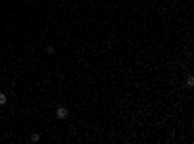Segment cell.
<instances>
[{
  "label": "cell",
  "instance_id": "5",
  "mask_svg": "<svg viewBox=\"0 0 194 144\" xmlns=\"http://www.w3.org/2000/svg\"><path fill=\"white\" fill-rule=\"evenodd\" d=\"M4 103H8V98L4 94H0V105H4Z\"/></svg>",
  "mask_w": 194,
  "mask_h": 144
},
{
  "label": "cell",
  "instance_id": "2",
  "mask_svg": "<svg viewBox=\"0 0 194 144\" xmlns=\"http://www.w3.org/2000/svg\"><path fill=\"white\" fill-rule=\"evenodd\" d=\"M54 53V47L53 45H47V47H45V55H53Z\"/></svg>",
  "mask_w": 194,
  "mask_h": 144
},
{
  "label": "cell",
  "instance_id": "3",
  "mask_svg": "<svg viewBox=\"0 0 194 144\" xmlns=\"http://www.w3.org/2000/svg\"><path fill=\"white\" fill-rule=\"evenodd\" d=\"M39 140H41V134H39V133H33L31 134V142H39Z\"/></svg>",
  "mask_w": 194,
  "mask_h": 144
},
{
  "label": "cell",
  "instance_id": "1",
  "mask_svg": "<svg viewBox=\"0 0 194 144\" xmlns=\"http://www.w3.org/2000/svg\"><path fill=\"white\" fill-rule=\"evenodd\" d=\"M56 117H58L60 121H64L66 117H68V109H66V107H62V105H60V107L56 109Z\"/></svg>",
  "mask_w": 194,
  "mask_h": 144
},
{
  "label": "cell",
  "instance_id": "4",
  "mask_svg": "<svg viewBox=\"0 0 194 144\" xmlns=\"http://www.w3.org/2000/svg\"><path fill=\"white\" fill-rule=\"evenodd\" d=\"M186 86H188V88H192V86H194V78H192V76L186 78Z\"/></svg>",
  "mask_w": 194,
  "mask_h": 144
}]
</instances>
